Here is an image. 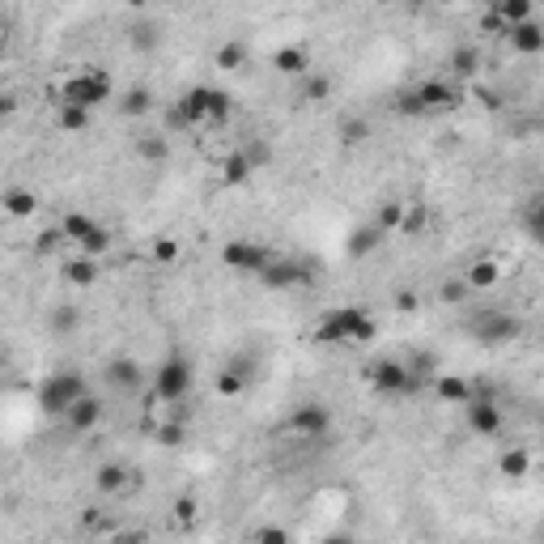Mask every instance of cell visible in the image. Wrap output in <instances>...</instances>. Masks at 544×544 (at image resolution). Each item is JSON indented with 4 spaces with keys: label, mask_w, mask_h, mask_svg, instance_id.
Returning <instances> with one entry per match:
<instances>
[{
    "label": "cell",
    "mask_w": 544,
    "mask_h": 544,
    "mask_svg": "<svg viewBox=\"0 0 544 544\" xmlns=\"http://www.w3.org/2000/svg\"><path fill=\"white\" fill-rule=\"evenodd\" d=\"M230 115H234V98L217 90V85H192L187 94L170 107V124L175 128H222L230 124Z\"/></svg>",
    "instance_id": "1"
},
{
    "label": "cell",
    "mask_w": 544,
    "mask_h": 544,
    "mask_svg": "<svg viewBox=\"0 0 544 544\" xmlns=\"http://www.w3.org/2000/svg\"><path fill=\"white\" fill-rule=\"evenodd\" d=\"M378 323L362 307H336L315 323V345H370Z\"/></svg>",
    "instance_id": "2"
},
{
    "label": "cell",
    "mask_w": 544,
    "mask_h": 544,
    "mask_svg": "<svg viewBox=\"0 0 544 544\" xmlns=\"http://www.w3.org/2000/svg\"><path fill=\"white\" fill-rule=\"evenodd\" d=\"M85 391L90 387H85L81 370H56V375H47L39 387H34V405H39L43 417H64Z\"/></svg>",
    "instance_id": "3"
},
{
    "label": "cell",
    "mask_w": 544,
    "mask_h": 544,
    "mask_svg": "<svg viewBox=\"0 0 544 544\" xmlns=\"http://www.w3.org/2000/svg\"><path fill=\"white\" fill-rule=\"evenodd\" d=\"M111 98H115V81L111 72L102 69H81L60 85V102H72V107H85V111H94V107L111 102Z\"/></svg>",
    "instance_id": "4"
},
{
    "label": "cell",
    "mask_w": 544,
    "mask_h": 544,
    "mask_svg": "<svg viewBox=\"0 0 544 544\" xmlns=\"http://www.w3.org/2000/svg\"><path fill=\"white\" fill-rule=\"evenodd\" d=\"M468 332H472L481 345L498 349V345H511V340H519V336H523V320H519V315H511V310L481 307L472 320H468Z\"/></svg>",
    "instance_id": "5"
},
{
    "label": "cell",
    "mask_w": 544,
    "mask_h": 544,
    "mask_svg": "<svg viewBox=\"0 0 544 544\" xmlns=\"http://www.w3.org/2000/svg\"><path fill=\"white\" fill-rule=\"evenodd\" d=\"M272 260H277V252L264 247V243H255V238H230L222 247V264L230 272H243V277H260Z\"/></svg>",
    "instance_id": "6"
},
{
    "label": "cell",
    "mask_w": 544,
    "mask_h": 544,
    "mask_svg": "<svg viewBox=\"0 0 544 544\" xmlns=\"http://www.w3.org/2000/svg\"><path fill=\"white\" fill-rule=\"evenodd\" d=\"M187 387H192V362L179 358V353L162 358V366L154 370V400H162V405H179L183 396H187Z\"/></svg>",
    "instance_id": "7"
},
{
    "label": "cell",
    "mask_w": 544,
    "mask_h": 544,
    "mask_svg": "<svg viewBox=\"0 0 544 544\" xmlns=\"http://www.w3.org/2000/svg\"><path fill=\"white\" fill-rule=\"evenodd\" d=\"M366 378H370V387L383 391V396H405V391L421 387L408 362H396V358H378V362L366 366Z\"/></svg>",
    "instance_id": "8"
},
{
    "label": "cell",
    "mask_w": 544,
    "mask_h": 544,
    "mask_svg": "<svg viewBox=\"0 0 544 544\" xmlns=\"http://www.w3.org/2000/svg\"><path fill=\"white\" fill-rule=\"evenodd\" d=\"M260 285H268V290H293V285H310V264H302V260H285V255H277L272 264L260 272Z\"/></svg>",
    "instance_id": "9"
},
{
    "label": "cell",
    "mask_w": 544,
    "mask_h": 544,
    "mask_svg": "<svg viewBox=\"0 0 544 544\" xmlns=\"http://www.w3.org/2000/svg\"><path fill=\"white\" fill-rule=\"evenodd\" d=\"M463 421H468V430L481 434V438H489V434H498L502 430V408L489 400L485 391H476L472 400L463 405Z\"/></svg>",
    "instance_id": "10"
},
{
    "label": "cell",
    "mask_w": 544,
    "mask_h": 544,
    "mask_svg": "<svg viewBox=\"0 0 544 544\" xmlns=\"http://www.w3.org/2000/svg\"><path fill=\"white\" fill-rule=\"evenodd\" d=\"M102 378H107V387H115L119 396H137L140 383H145V370H140L137 358H111V362L102 366Z\"/></svg>",
    "instance_id": "11"
},
{
    "label": "cell",
    "mask_w": 544,
    "mask_h": 544,
    "mask_svg": "<svg viewBox=\"0 0 544 544\" xmlns=\"http://www.w3.org/2000/svg\"><path fill=\"white\" fill-rule=\"evenodd\" d=\"M417 98H421V107H425V115L434 111H455L463 98L460 90H455V81H443V77H434V81H421L417 85Z\"/></svg>",
    "instance_id": "12"
},
{
    "label": "cell",
    "mask_w": 544,
    "mask_h": 544,
    "mask_svg": "<svg viewBox=\"0 0 544 544\" xmlns=\"http://www.w3.org/2000/svg\"><path fill=\"white\" fill-rule=\"evenodd\" d=\"M290 425H293V434H302V438L310 443V438H323V434L332 430V413L310 400V405H298V408H293Z\"/></svg>",
    "instance_id": "13"
},
{
    "label": "cell",
    "mask_w": 544,
    "mask_h": 544,
    "mask_svg": "<svg viewBox=\"0 0 544 544\" xmlns=\"http://www.w3.org/2000/svg\"><path fill=\"white\" fill-rule=\"evenodd\" d=\"M102 417H107V408H102V400L98 396H90L85 391L81 400L64 413V421H69V430H77V434H90V430H98L102 425Z\"/></svg>",
    "instance_id": "14"
},
{
    "label": "cell",
    "mask_w": 544,
    "mask_h": 544,
    "mask_svg": "<svg viewBox=\"0 0 544 544\" xmlns=\"http://www.w3.org/2000/svg\"><path fill=\"white\" fill-rule=\"evenodd\" d=\"M252 358H234V362L225 366L222 375H217V396H225V400H238L243 391L252 387Z\"/></svg>",
    "instance_id": "15"
},
{
    "label": "cell",
    "mask_w": 544,
    "mask_h": 544,
    "mask_svg": "<svg viewBox=\"0 0 544 544\" xmlns=\"http://www.w3.org/2000/svg\"><path fill=\"white\" fill-rule=\"evenodd\" d=\"M506 43L515 47L519 56H544V26L536 17H528V22H519V26L506 30Z\"/></svg>",
    "instance_id": "16"
},
{
    "label": "cell",
    "mask_w": 544,
    "mask_h": 544,
    "mask_svg": "<svg viewBox=\"0 0 544 544\" xmlns=\"http://www.w3.org/2000/svg\"><path fill=\"white\" fill-rule=\"evenodd\" d=\"M430 387H434V396H438L443 405H460V408L476 396V387H472V383H468L463 375H443V370L430 378Z\"/></svg>",
    "instance_id": "17"
},
{
    "label": "cell",
    "mask_w": 544,
    "mask_h": 544,
    "mask_svg": "<svg viewBox=\"0 0 544 544\" xmlns=\"http://www.w3.org/2000/svg\"><path fill=\"white\" fill-rule=\"evenodd\" d=\"M132 481H137V472H132V468H124V463H115V460L98 463V472H94V489L102 493V498H115V493H124Z\"/></svg>",
    "instance_id": "18"
},
{
    "label": "cell",
    "mask_w": 544,
    "mask_h": 544,
    "mask_svg": "<svg viewBox=\"0 0 544 544\" xmlns=\"http://www.w3.org/2000/svg\"><path fill=\"white\" fill-rule=\"evenodd\" d=\"M378 247H383V230H378L375 222L353 225L349 238H345V252H349V260H370Z\"/></svg>",
    "instance_id": "19"
},
{
    "label": "cell",
    "mask_w": 544,
    "mask_h": 544,
    "mask_svg": "<svg viewBox=\"0 0 544 544\" xmlns=\"http://www.w3.org/2000/svg\"><path fill=\"white\" fill-rule=\"evenodd\" d=\"M370 137H375V128H370L366 115H340V124H336V140H340L345 149H362Z\"/></svg>",
    "instance_id": "20"
},
{
    "label": "cell",
    "mask_w": 544,
    "mask_h": 544,
    "mask_svg": "<svg viewBox=\"0 0 544 544\" xmlns=\"http://www.w3.org/2000/svg\"><path fill=\"white\" fill-rule=\"evenodd\" d=\"M272 69L281 72V77H307L310 72V47H281L277 56H272Z\"/></svg>",
    "instance_id": "21"
},
{
    "label": "cell",
    "mask_w": 544,
    "mask_h": 544,
    "mask_svg": "<svg viewBox=\"0 0 544 544\" xmlns=\"http://www.w3.org/2000/svg\"><path fill=\"white\" fill-rule=\"evenodd\" d=\"M447 69H451V77H460V81H472L476 72H481V47H476V43H460V47L451 52Z\"/></svg>",
    "instance_id": "22"
},
{
    "label": "cell",
    "mask_w": 544,
    "mask_h": 544,
    "mask_svg": "<svg viewBox=\"0 0 544 544\" xmlns=\"http://www.w3.org/2000/svg\"><path fill=\"white\" fill-rule=\"evenodd\" d=\"M64 281L72 290H90L98 281V255H77V260H64Z\"/></svg>",
    "instance_id": "23"
},
{
    "label": "cell",
    "mask_w": 544,
    "mask_h": 544,
    "mask_svg": "<svg viewBox=\"0 0 544 544\" xmlns=\"http://www.w3.org/2000/svg\"><path fill=\"white\" fill-rule=\"evenodd\" d=\"M132 154H137L140 162H149V167H162V162H170V137H162V132L137 137V145H132Z\"/></svg>",
    "instance_id": "24"
},
{
    "label": "cell",
    "mask_w": 544,
    "mask_h": 544,
    "mask_svg": "<svg viewBox=\"0 0 544 544\" xmlns=\"http://www.w3.org/2000/svg\"><path fill=\"white\" fill-rule=\"evenodd\" d=\"M149 111H154V90L149 85H132V90L119 94V115L140 119V115H149Z\"/></svg>",
    "instance_id": "25"
},
{
    "label": "cell",
    "mask_w": 544,
    "mask_h": 544,
    "mask_svg": "<svg viewBox=\"0 0 544 544\" xmlns=\"http://www.w3.org/2000/svg\"><path fill=\"white\" fill-rule=\"evenodd\" d=\"M298 102H307V107H315V102H328L332 98V77H323V72L310 69L307 77H298Z\"/></svg>",
    "instance_id": "26"
},
{
    "label": "cell",
    "mask_w": 544,
    "mask_h": 544,
    "mask_svg": "<svg viewBox=\"0 0 544 544\" xmlns=\"http://www.w3.org/2000/svg\"><path fill=\"white\" fill-rule=\"evenodd\" d=\"M0 205H5V213H9V217H17V222H22V217H34V209H39V196L30 192V187H9Z\"/></svg>",
    "instance_id": "27"
},
{
    "label": "cell",
    "mask_w": 544,
    "mask_h": 544,
    "mask_svg": "<svg viewBox=\"0 0 544 544\" xmlns=\"http://www.w3.org/2000/svg\"><path fill=\"white\" fill-rule=\"evenodd\" d=\"M425 230H430V205H421V200L405 205V217H400V230H396V234H405V238H421Z\"/></svg>",
    "instance_id": "28"
},
{
    "label": "cell",
    "mask_w": 544,
    "mask_h": 544,
    "mask_svg": "<svg viewBox=\"0 0 544 544\" xmlns=\"http://www.w3.org/2000/svg\"><path fill=\"white\" fill-rule=\"evenodd\" d=\"M463 281H468L472 290H493V285L502 281V268H498V260H476V264H468Z\"/></svg>",
    "instance_id": "29"
},
{
    "label": "cell",
    "mask_w": 544,
    "mask_h": 544,
    "mask_svg": "<svg viewBox=\"0 0 544 544\" xmlns=\"http://www.w3.org/2000/svg\"><path fill=\"white\" fill-rule=\"evenodd\" d=\"M489 5H493V17H498L506 30L531 17V0H489Z\"/></svg>",
    "instance_id": "30"
},
{
    "label": "cell",
    "mask_w": 544,
    "mask_h": 544,
    "mask_svg": "<svg viewBox=\"0 0 544 544\" xmlns=\"http://www.w3.org/2000/svg\"><path fill=\"white\" fill-rule=\"evenodd\" d=\"M252 175H255V167L247 162V154H243V149H234V154L222 162V183H225V187H238V183H247Z\"/></svg>",
    "instance_id": "31"
},
{
    "label": "cell",
    "mask_w": 544,
    "mask_h": 544,
    "mask_svg": "<svg viewBox=\"0 0 544 544\" xmlns=\"http://www.w3.org/2000/svg\"><path fill=\"white\" fill-rule=\"evenodd\" d=\"M128 43H132V52H137V56H149V52H157L162 34H157L154 22H137V26L128 30Z\"/></svg>",
    "instance_id": "32"
},
{
    "label": "cell",
    "mask_w": 544,
    "mask_h": 544,
    "mask_svg": "<svg viewBox=\"0 0 544 544\" xmlns=\"http://www.w3.org/2000/svg\"><path fill=\"white\" fill-rule=\"evenodd\" d=\"M238 149L247 154V162H252L255 170L272 167V157H277V149H272V140H264V137H247L243 145H238Z\"/></svg>",
    "instance_id": "33"
},
{
    "label": "cell",
    "mask_w": 544,
    "mask_h": 544,
    "mask_svg": "<svg viewBox=\"0 0 544 544\" xmlns=\"http://www.w3.org/2000/svg\"><path fill=\"white\" fill-rule=\"evenodd\" d=\"M217 69H225V72H238V69H247V43H238V39H225L222 47H217Z\"/></svg>",
    "instance_id": "34"
},
{
    "label": "cell",
    "mask_w": 544,
    "mask_h": 544,
    "mask_svg": "<svg viewBox=\"0 0 544 544\" xmlns=\"http://www.w3.org/2000/svg\"><path fill=\"white\" fill-rule=\"evenodd\" d=\"M472 293H476V290H472V285H468L463 277H447L443 285H438V302H443V307H463Z\"/></svg>",
    "instance_id": "35"
},
{
    "label": "cell",
    "mask_w": 544,
    "mask_h": 544,
    "mask_svg": "<svg viewBox=\"0 0 544 544\" xmlns=\"http://www.w3.org/2000/svg\"><path fill=\"white\" fill-rule=\"evenodd\" d=\"M498 468H502L506 481H523V476L531 472V455H528L523 447H511L502 460H498Z\"/></svg>",
    "instance_id": "36"
},
{
    "label": "cell",
    "mask_w": 544,
    "mask_h": 544,
    "mask_svg": "<svg viewBox=\"0 0 544 544\" xmlns=\"http://www.w3.org/2000/svg\"><path fill=\"white\" fill-rule=\"evenodd\" d=\"M90 115L85 107H72V102H56V124L64 128V132H85L90 128Z\"/></svg>",
    "instance_id": "37"
},
{
    "label": "cell",
    "mask_w": 544,
    "mask_h": 544,
    "mask_svg": "<svg viewBox=\"0 0 544 544\" xmlns=\"http://www.w3.org/2000/svg\"><path fill=\"white\" fill-rule=\"evenodd\" d=\"M523 225H528L531 243H540V247H544V192L528 200V209H523Z\"/></svg>",
    "instance_id": "38"
},
{
    "label": "cell",
    "mask_w": 544,
    "mask_h": 544,
    "mask_svg": "<svg viewBox=\"0 0 544 544\" xmlns=\"http://www.w3.org/2000/svg\"><path fill=\"white\" fill-rule=\"evenodd\" d=\"M77 328H81V310L69 307V302L52 307V332H56V336H72Z\"/></svg>",
    "instance_id": "39"
},
{
    "label": "cell",
    "mask_w": 544,
    "mask_h": 544,
    "mask_svg": "<svg viewBox=\"0 0 544 544\" xmlns=\"http://www.w3.org/2000/svg\"><path fill=\"white\" fill-rule=\"evenodd\" d=\"M94 217H90V213H64V217H60V230H64V234H69V243H81L85 234H90V230H94Z\"/></svg>",
    "instance_id": "40"
},
{
    "label": "cell",
    "mask_w": 544,
    "mask_h": 544,
    "mask_svg": "<svg viewBox=\"0 0 544 544\" xmlns=\"http://www.w3.org/2000/svg\"><path fill=\"white\" fill-rule=\"evenodd\" d=\"M111 243H115L111 230H107V225H94V230H90V234H85L77 247H81L85 255H107V252H111Z\"/></svg>",
    "instance_id": "41"
},
{
    "label": "cell",
    "mask_w": 544,
    "mask_h": 544,
    "mask_svg": "<svg viewBox=\"0 0 544 544\" xmlns=\"http://www.w3.org/2000/svg\"><path fill=\"white\" fill-rule=\"evenodd\" d=\"M400 217H405V200H383L375 225L383 230V234H391V230H400Z\"/></svg>",
    "instance_id": "42"
},
{
    "label": "cell",
    "mask_w": 544,
    "mask_h": 544,
    "mask_svg": "<svg viewBox=\"0 0 544 544\" xmlns=\"http://www.w3.org/2000/svg\"><path fill=\"white\" fill-rule=\"evenodd\" d=\"M60 243H69V234H64L60 225H52V230H43V234H39V243H34V252H39V255H52V252L60 247Z\"/></svg>",
    "instance_id": "43"
},
{
    "label": "cell",
    "mask_w": 544,
    "mask_h": 544,
    "mask_svg": "<svg viewBox=\"0 0 544 544\" xmlns=\"http://www.w3.org/2000/svg\"><path fill=\"white\" fill-rule=\"evenodd\" d=\"M154 260L157 264H175V260H179V243H175L170 234L154 238Z\"/></svg>",
    "instance_id": "44"
},
{
    "label": "cell",
    "mask_w": 544,
    "mask_h": 544,
    "mask_svg": "<svg viewBox=\"0 0 544 544\" xmlns=\"http://www.w3.org/2000/svg\"><path fill=\"white\" fill-rule=\"evenodd\" d=\"M196 511H200V502H196L192 493H183V498H175V519H179L183 528H192V523H196Z\"/></svg>",
    "instance_id": "45"
},
{
    "label": "cell",
    "mask_w": 544,
    "mask_h": 544,
    "mask_svg": "<svg viewBox=\"0 0 544 544\" xmlns=\"http://www.w3.org/2000/svg\"><path fill=\"white\" fill-rule=\"evenodd\" d=\"M396 111H400V115H413V119H421V115H425V107H421L417 90H408V94L396 98Z\"/></svg>",
    "instance_id": "46"
},
{
    "label": "cell",
    "mask_w": 544,
    "mask_h": 544,
    "mask_svg": "<svg viewBox=\"0 0 544 544\" xmlns=\"http://www.w3.org/2000/svg\"><path fill=\"white\" fill-rule=\"evenodd\" d=\"M396 310H400V315H417V310H421V293L417 290H400V293H396Z\"/></svg>",
    "instance_id": "47"
},
{
    "label": "cell",
    "mask_w": 544,
    "mask_h": 544,
    "mask_svg": "<svg viewBox=\"0 0 544 544\" xmlns=\"http://www.w3.org/2000/svg\"><path fill=\"white\" fill-rule=\"evenodd\" d=\"M157 443H162V447H179V443H183V425H162V430H157Z\"/></svg>",
    "instance_id": "48"
},
{
    "label": "cell",
    "mask_w": 544,
    "mask_h": 544,
    "mask_svg": "<svg viewBox=\"0 0 544 544\" xmlns=\"http://www.w3.org/2000/svg\"><path fill=\"white\" fill-rule=\"evenodd\" d=\"M255 540H272V544H285V540H290V531H285V528H260V531H255Z\"/></svg>",
    "instance_id": "49"
},
{
    "label": "cell",
    "mask_w": 544,
    "mask_h": 544,
    "mask_svg": "<svg viewBox=\"0 0 544 544\" xmlns=\"http://www.w3.org/2000/svg\"><path fill=\"white\" fill-rule=\"evenodd\" d=\"M408 9H425V5H430V0H405Z\"/></svg>",
    "instance_id": "50"
},
{
    "label": "cell",
    "mask_w": 544,
    "mask_h": 544,
    "mask_svg": "<svg viewBox=\"0 0 544 544\" xmlns=\"http://www.w3.org/2000/svg\"><path fill=\"white\" fill-rule=\"evenodd\" d=\"M536 128H540V137H544V115H540V124H536Z\"/></svg>",
    "instance_id": "51"
}]
</instances>
